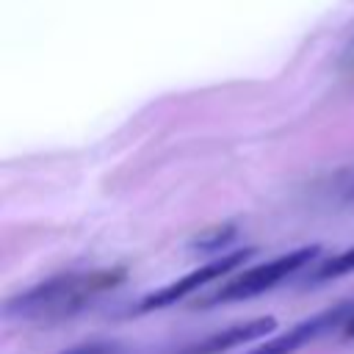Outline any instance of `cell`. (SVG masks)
I'll list each match as a JSON object with an SVG mask.
<instances>
[{
    "instance_id": "52a82bcc",
    "label": "cell",
    "mask_w": 354,
    "mask_h": 354,
    "mask_svg": "<svg viewBox=\"0 0 354 354\" xmlns=\"http://www.w3.org/2000/svg\"><path fill=\"white\" fill-rule=\"evenodd\" d=\"M235 235H238V227H235V224H218V227L202 232L199 238H194V241H191V252H202V254H205V252H218V249H224L227 243H232Z\"/></svg>"
},
{
    "instance_id": "30bf717a",
    "label": "cell",
    "mask_w": 354,
    "mask_h": 354,
    "mask_svg": "<svg viewBox=\"0 0 354 354\" xmlns=\"http://www.w3.org/2000/svg\"><path fill=\"white\" fill-rule=\"evenodd\" d=\"M343 72H348V75H354V39H351V44H348V50L343 53Z\"/></svg>"
},
{
    "instance_id": "ba28073f",
    "label": "cell",
    "mask_w": 354,
    "mask_h": 354,
    "mask_svg": "<svg viewBox=\"0 0 354 354\" xmlns=\"http://www.w3.org/2000/svg\"><path fill=\"white\" fill-rule=\"evenodd\" d=\"M329 188H332V194H335L340 202H348V205H354V166H346V169H340V171L332 177Z\"/></svg>"
},
{
    "instance_id": "9c48e42d",
    "label": "cell",
    "mask_w": 354,
    "mask_h": 354,
    "mask_svg": "<svg viewBox=\"0 0 354 354\" xmlns=\"http://www.w3.org/2000/svg\"><path fill=\"white\" fill-rule=\"evenodd\" d=\"M61 354H122V348H119V343H111V340H88V343L72 346Z\"/></svg>"
},
{
    "instance_id": "8fae6325",
    "label": "cell",
    "mask_w": 354,
    "mask_h": 354,
    "mask_svg": "<svg viewBox=\"0 0 354 354\" xmlns=\"http://www.w3.org/2000/svg\"><path fill=\"white\" fill-rule=\"evenodd\" d=\"M343 335H346V337H354V313H351L348 321L343 324Z\"/></svg>"
},
{
    "instance_id": "277c9868",
    "label": "cell",
    "mask_w": 354,
    "mask_h": 354,
    "mask_svg": "<svg viewBox=\"0 0 354 354\" xmlns=\"http://www.w3.org/2000/svg\"><path fill=\"white\" fill-rule=\"evenodd\" d=\"M351 313H354V304H351V301H340V304H335V307H326V310H321V313H315V315L299 321V324L290 326L288 332L268 337L266 343H260L257 348H252V351H246V354H296L299 348H304V346H310V343L326 337L329 332L343 329V324L348 321Z\"/></svg>"
},
{
    "instance_id": "6da1fadb",
    "label": "cell",
    "mask_w": 354,
    "mask_h": 354,
    "mask_svg": "<svg viewBox=\"0 0 354 354\" xmlns=\"http://www.w3.org/2000/svg\"><path fill=\"white\" fill-rule=\"evenodd\" d=\"M127 277L124 268H94V271H66L55 274L28 290L6 299L3 315L11 321H64L77 315L102 293L113 290Z\"/></svg>"
},
{
    "instance_id": "3957f363",
    "label": "cell",
    "mask_w": 354,
    "mask_h": 354,
    "mask_svg": "<svg viewBox=\"0 0 354 354\" xmlns=\"http://www.w3.org/2000/svg\"><path fill=\"white\" fill-rule=\"evenodd\" d=\"M254 254H257L254 246H243V249H235V252H230V254H221V257H216V260H210V263H205V266H196V268L188 271L185 277H180V279H174V282H169V285L155 288L152 293H147V296L136 304L133 313H136V315H144V313H152V310H163V307L180 301V299H185L188 293H194V290H199V288H205V285H210V282L227 277V274L235 271L238 266H246Z\"/></svg>"
},
{
    "instance_id": "8992f818",
    "label": "cell",
    "mask_w": 354,
    "mask_h": 354,
    "mask_svg": "<svg viewBox=\"0 0 354 354\" xmlns=\"http://www.w3.org/2000/svg\"><path fill=\"white\" fill-rule=\"evenodd\" d=\"M346 274H354V246L335 254L332 260L315 266L313 274H310V282H326V279H337V277H346Z\"/></svg>"
},
{
    "instance_id": "7a4b0ae2",
    "label": "cell",
    "mask_w": 354,
    "mask_h": 354,
    "mask_svg": "<svg viewBox=\"0 0 354 354\" xmlns=\"http://www.w3.org/2000/svg\"><path fill=\"white\" fill-rule=\"evenodd\" d=\"M321 254V246L313 243V246H301V249H293L282 257H274L268 263H260V266H252L246 268L243 274H238L235 279H230L227 285H221L218 290H213L210 296H205L199 304L207 307V304H227V301H246V299H254L266 290H271L274 285H279L282 279L293 277L296 271L313 266Z\"/></svg>"
},
{
    "instance_id": "5b68a950",
    "label": "cell",
    "mask_w": 354,
    "mask_h": 354,
    "mask_svg": "<svg viewBox=\"0 0 354 354\" xmlns=\"http://www.w3.org/2000/svg\"><path fill=\"white\" fill-rule=\"evenodd\" d=\"M277 329V318L274 315H260V318H252V321H243V324H232L227 329H218V332H210L205 335L202 340L185 346L180 354H224L230 348H238L249 340H257V337H266L268 332Z\"/></svg>"
}]
</instances>
